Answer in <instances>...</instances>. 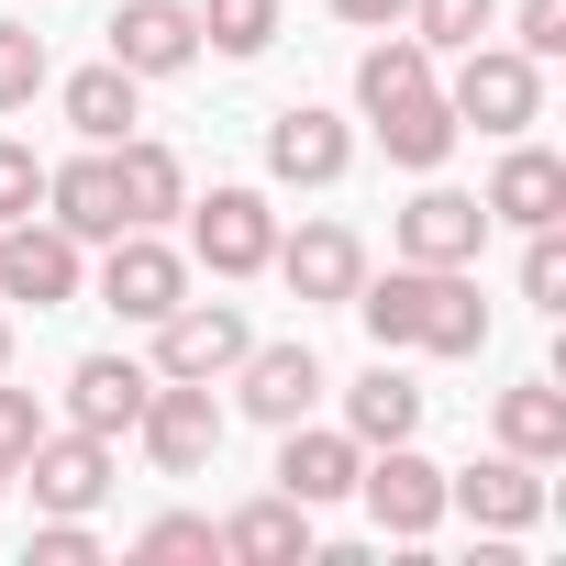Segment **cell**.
I'll list each match as a JSON object with an SVG mask.
<instances>
[{
  "label": "cell",
  "instance_id": "4fadbf2b",
  "mask_svg": "<svg viewBox=\"0 0 566 566\" xmlns=\"http://www.w3.org/2000/svg\"><path fill=\"white\" fill-rule=\"evenodd\" d=\"M101 34H112V67H134V78H189L200 67V12L189 0H123Z\"/></svg>",
  "mask_w": 566,
  "mask_h": 566
},
{
  "label": "cell",
  "instance_id": "44dd1931",
  "mask_svg": "<svg viewBox=\"0 0 566 566\" xmlns=\"http://www.w3.org/2000/svg\"><path fill=\"white\" fill-rule=\"evenodd\" d=\"M56 112H67V123H78V145H123V134H134V123H145V78H134V67H112V56H101V67H78V78H67V90H56Z\"/></svg>",
  "mask_w": 566,
  "mask_h": 566
},
{
  "label": "cell",
  "instance_id": "d4e9b609",
  "mask_svg": "<svg viewBox=\"0 0 566 566\" xmlns=\"http://www.w3.org/2000/svg\"><path fill=\"white\" fill-rule=\"evenodd\" d=\"M345 433H356V444H411V433H422V378H400V367L378 356V367L345 389Z\"/></svg>",
  "mask_w": 566,
  "mask_h": 566
},
{
  "label": "cell",
  "instance_id": "30bf717a",
  "mask_svg": "<svg viewBox=\"0 0 566 566\" xmlns=\"http://www.w3.org/2000/svg\"><path fill=\"white\" fill-rule=\"evenodd\" d=\"M356 467H367V444L345 433V422H277V489H290L301 511H334V500H356Z\"/></svg>",
  "mask_w": 566,
  "mask_h": 566
},
{
  "label": "cell",
  "instance_id": "9a60e30c",
  "mask_svg": "<svg viewBox=\"0 0 566 566\" xmlns=\"http://www.w3.org/2000/svg\"><path fill=\"white\" fill-rule=\"evenodd\" d=\"M23 478H34V511H101L112 500V433H34V455H23Z\"/></svg>",
  "mask_w": 566,
  "mask_h": 566
},
{
  "label": "cell",
  "instance_id": "4316f807",
  "mask_svg": "<svg viewBox=\"0 0 566 566\" xmlns=\"http://www.w3.org/2000/svg\"><path fill=\"white\" fill-rule=\"evenodd\" d=\"M211 56H266L277 45V0H189Z\"/></svg>",
  "mask_w": 566,
  "mask_h": 566
},
{
  "label": "cell",
  "instance_id": "8992f818",
  "mask_svg": "<svg viewBox=\"0 0 566 566\" xmlns=\"http://www.w3.org/2000/svg\"><path fill=\"white\" fill-rule=\"evenodd\" d=\"M356 500H367V522H378L389 544H422V533L444 522V467H433L422 444H367Z\"/></svg>",
  "mask_w": 566,
  "mask_h": 566
},
{
  "label": "cell",
  "instance_id": "74e56055",
  "mask_svg": "<svg viewBox=\"0 0 566 566\" xmlns=\"http://www.w3.org/2000/svg\"><path fill=\"white\" fill-rule=\"evenodd\" d=\"M0 489H12V467H0Z\"/></svg>",
  "mask_w": 566,
  "mask_h": 566
},
{
  "label": "cell",
  "instance_id": "3957f363",
  "mask_svg": "<svg viewBox=\"0 0 566 566\" xmlns=\"http://www.w3.org/2000/svg\"><path fill=\"white\" fill-rule=\"evenodd\" d=\"M78 290H90V244H78L67 222H45V211L0 222V301H23V312H67Z\"/></svg>",
  "mask_w": 566,
  "mask_h": 566
},
{
  "label": "cell",
  "instance_id": "83f0119b",
  "mask_svg": "<svg viewBox=\"0 0 566 566\" xmlns=\"http://www.w3.org/2000/svg\"><path fill=\"white\" fill-rule=\"evenodd\" d=\"M400 23H411V34L433 45V56H455V45H478V34L500 23V0H411Z\"/></svg>",
  "mask_w": 566,
  "mask_h": 566
},
{
  "label": "cell",
  "instance_id": "e0dca14e",
  "mask_svg": "<svg viewBox=\"0 0 566 566\" xmlns=\"http://www.w3.org/2000/svg\"><path fill=\"white\" fill-rule=\"evenodd\" d=\"M444 511H467L478 533H533L544 522V467L533 455H478L467 478H444Z\"/></svg>",
  "mask_w": 566,
  "mask_h": 566
},
{
  "label": "cell",
  "instance_id": "8d00e7d4",
  "mask_svg": "<svg viewBox=\"0 0 566 566\" xmlns=\"http://www.w3.org/2000/svg\"><path fill=\"white\" fill-rule=\"evenodd\" d=\"M0 367H12V312H0Z\"/></svg>",
  "mask_w": 566,
  "mask_h": 566
},
{
  "label": "cell",
  "instance_id": "4dcf8cb0",
  "mask_svg": "<svg viewBox=\"0 0 566 566\" xmlns=\"http://www.w3.org/2000/svg\"><path fill=\"white\" fill-rule=\"evenodd\" d=\"M45 90V34L34 23H0V112H23Z\"/></svg>",
  "mask_w": 566,
  "mask_h": 566
},
{
  "label": "cell",
  "instance_id": "5bb4252c",
  "mask_svg": "<svg viewBox=\"0 0 566 566\" xmlns=\"http://www.w3.org/2000/svg\"><path fill=\"white\" fill-rule=\"evenodd\" d=\"M478 244H489V200L422 178L411 211H400V255H411V266H478Z\"/></svg>",
  "mask_w": 566,
  "mask_h": 566
},
{
  "label": "cell",
  "instance_id": "277c9868",
  "mask_svg": "<svg viewBox=\"0 0 566 566\" xmlns=\"http://www.w3.org/2000/svg\"><path fill=\"white\" fill-rule=\"evenodd\" d=\"M134 444H145L156 478H200V467L222 455V400H211V378H156L145 411H134Z\"/></svg>",
  "mask_w": 566,
  "mask_h": 566
},
{
  "label": "cell",
  "instance_id": "7402d4cb",
  "mask_svg": "<svg viewBox=\"0 0 566 566\" xmlns=\"http://www.w3.org/2000/svg\"><path fill=\"white\" fill-rule=\"evenodd\" d=\"M489 433H500V455L555 467V455H566V389H555V378H511V389L489 400Z\"/></svg>",
  "mask_w": 566,
  "mask_h": 566
},
{
  "label": "cell",
  "instance_id": "cb8c5ba5",
  "mask_svg": "<svg viewBox=\"0 0 566 566\" xmlns=\"http://www.w3.org/2000/svg\"><path fill=\"white\" fill-rule=\"evenodd\" d=\"M367 134L389 145V167H411V178H433V167L455 156V112H444V78H433L422 101H389V112H367Z\"/></svg>",
  "mask_w": 566,
  "mask_h": 566
},
{
  "label": "cell",
  "instance_id": "1f68e13d",
  "mask_svg": "<svg viewBox=\"0 0 566 566\" xmlns=\"http://www.w3.org/2000/svg\"><path fill=\"white\" fill-rule=\"evenodd\" d=\"M23 211H45V156L23 134H0V222H23Z\"/></svg>",
  "mask_w": 566,
  "mask_h": 566
},
{
  "label": "cell",
  "instance_id": "603a6c76",
  "mask_svg": "<svg viewBox=\"0 0 566 566\" xmlns=\"http://www.w3.org/2000/svg\"><path fill=\"white\" fill-rule=\"evenodd\" d=\"M222 533V555H244V566H301L312 555V511L290 500V489H266V500H244L233 522H211Z\"/></svg>",
  "mask_w": 566,
  "mask_h": 566
},
{
  "label": "cell",
  "instance_id": "7a4b0ae2",
  "mask_svg": "<svg viewBox=\"0 0 566 566\" xmlns=\"http://www.w3.org/2000/svg\"><path fill=\"white\" fill-rule=\"evenodd\" d=\"M444 112H455V134H489V145H511V134H533L544 123V67L522 56V45H455V78H444Z\"/></svg>",
  "mask_w": 566,
  "mask_h": 566
},
{
  "label": "cell",
  "instance_id": "9c48e42d",
  "mask_svg": "<svg viewBox=\"0 0 566 566\" xmlns=\"http://www.w3.org/2000/svg\"><path fill=\"white\" fill-rule=\"evenodd\" d=\"M266 266L290 277V301H301V312H345V301H356V277H367V244H356V222H301V233H277Z\"/></svg>",
  "mask_w": 566,
  "mask_h": 566
},
{
  "label": "cell",
  "instance_id": "8fae6325",
  "mask_svg": "<svg viewBox=\"0 0 566 566\" xmlns=\"http://www.w3.org/2000/svg\"><path fill=\"white\" fill-rule=\"evenodd\" d=\"M356 167V134H345V112H323V101H290L266 123V178L277 189H334Z\"/></svg>",
  "mask_w": 566,
  "mask_h": 566
},
{
  "label": "cell",
  "instance_id": "ac0fdd59",
  "mask_svg": "<svg viewBox=\"0 0 566 566\" xmlns=\"http://www.w3.org/2000/svg\"><path fill=\"white\" fill-rule=\"evenodd\" d=\"M112 189H123V233H167V222L189 211V167H178V145H156V134H123V145H112Z\"/></svg>",
  "mask_w": 566,
  "mask_h": 566
},
{
  "label": "cell",
  "instance_id": "7c38bea8",
  "mask_svg": "<svg viewBox=\"0 0 566 566\" xmlns=\"http://www.w3.org/2000/svg\"><path fill=\"white\" fill-rule=\"evenodd\" d=\"M323 389H334V378H323L312 345H244V356H233V411L266 422V433H277V422H301Z\"/></svg>",
  "mask_w": 566,
  "mask_h": 566
},
{
  "label": "cell",
  "instance_id": "f546056e",
  "mask_svg": "<svg viewBox=\"0 0 566 566\" xmlns=\"http://www.w3.org/2000/svg\"><path fill=\"white\" fill-rule=\"evenodd\" d=\"M134 555H145V566H178V555H222V533H211L200 511H156V522L134 533Z\"/></svg>",
  "mask_w": 566,
  "mask_h": 566
},
{
  "label": "cell",
  "instance_id": "52a82bcc",
  "mask_svg": "<svg viewBox=\"0 0 566 566\" xmlns=\"http://www.w3.org/2000/svg\"><path fill=\"white\" fill-rule=\"evenodd\" d=\"M178 301H189V244H167V233H112L101 244V312L167 323Z\"/></svg>",
  "mask_w": 566,
  "mask_h": 566
},
{
  "label": "cell",
  "instance_id": "ba28073f",
  "mask_svg": "<svg viewBox=\"0 0 566 566\" xmlns=\"http://www.w3.org/2000/svg\"><path fill=\"white\" fill-rule=\"evenodd\" d=\"M145 334H156V356H145L156 378H211V389H222V378H233V356L255 345V323H244L233 301H178V312H167V323H145Z\"/></svg>",
  "mask_w": 566,
  "mask_h": 566
},
{
  "label": "cell",
  "instance_id": "5b68a950",
  "mask_svg": "<svg viewBox=\"0 0 566 566\" xmlns=\"http://www.w3.org/2000/svg\"><path fill=\"white\" fill-rule=\"evenodd\" d=\"M266 255H277V211H266V189L222 178L211 200H189V266H211V277H266Z\"/></svg>",
  "mask_w": 566,
  "mask_h": 566
},
{
  "label": "cell",
  "instance_id": "d6a6232c",
  "mask_svg": "<svg viewBox=\"0 0 566 566\" xmlns=\"http://www.w3.org/2000/svg\"><path fill=\"white\" fill-rule=\"evenodd\" d=\"M34 433H45V400H34V389H12V367H0V467H12V478H23Z\"/></svg>",
  "mask_w": 566,
  "mask_h": 566
},
{
  "label": "cell",
  "instance_id": "d6986e66",
  "mask_svg": "<svg viewBox=\"0 0 566 566\" xmlns=\"http://www.w3.org/2000/svg\"><path fill=\"white\" fill-rule=\"evenodd\" d=\"M45 222H67L78 244H112V233H123V189H112V145H90V156L45 167Z\"/></svg>",
  "mask_w": 566,
  "mask_h": 566
},
{
  "label": "cell",
  "instance_id": "f1b7e54d",
  "mask_svg": "<svg viewBox=\"0 0 566 566\" xmlns=\"http://www.w3.org/2000/svg\"><path fill=\"white\" fill-rule=\"evenodd\" d=\"M522 301H533V312H566V233H555V222L522 233Z\"/></svg>",
  "mask_w": 566,
  "mask_h": 566
},
{
  "label": "cell",
  "instance_id": "ffe728a7",
  "mask_svg": "<svg viewBox=\"0 0 566 566\" xmlns=\"http://www.w3.org/2000/svg\"><path fill=\"white\" fill-rule=\"evenodd\" d=\"M145 389H156V367H134V356H78V367H67V422L123 444L134 411H145Z\"/></svg>",
  "mask_w": 566,
  "mask_h": 566
},
{
  "label": "cell",
  "instance_id": "836d02e7",
  "mask_svg": "<svg viewBox=\"0 0 566 566\" xmlns=\"http://www.w3.org/2000/svg\"><path fill=\"white\" fill-rule=\"evenodd\" d=\"M511 45H522L533 67H555V56H566V0H522V12H511Z\"/></svg>",
  "mask_w": 566,
  "mask_h": 566
},
{
  "label": "cell",
  "instance_id": "e575fe53",
  "mask_svg": "<svg viewBox=\"0 0 566 566\" xmlns=\"http://www.w3.org/2000/svg\"><path fill=\"white\" fill-rule=\"evenodd\" d=\"M90 555H101L90 511H45V533H34V566H90Z\"/></svg>",
  "mask_w": 566,
  "mask_h": 566
},
{
  "label": "cell",
  "instance_id": "6da1fadb",
  "mask_svg": "<svg viewBox=\"0 0 566 566\" xmlns=\"http://www.w3.org/2000/svg\"><path fill=\"white\" fill-rule=\"evenodd\" d=\"M378 356H478L489 345V301H478V266H389V277H356V301H345Z\"/></svg>",
  "mask_w": 566,
  "mask_h": 566
},
{
  "label": "cell",
  "instance_id": "2e32d148",
  "mask_svg": "<svg viewBox=\"0 0 566 566\" xmlns=\"http://www.w3.org/2000/svg\"><path fill=\"white\" fill-rule=\"evenodd\" d=\"M478 200H489V222H511V233H533V222H566V156H555V145H533V134H511Z\"/></svg>",
  "mask_w": 566,
  "mask_h": 566
},
{
  "label": "cell",
  "instance_id": "d590c367",
  "mask_svg": "<svg viewBox=\"0 0 566 566\" xmlns=\"http://www.w3.org/2000/svg\"><path fill=\"white\" fill-rule=\"evenodd\" d=\"M334 12H345V23H367V34H389V23L411 12V0H334Z\"/></svg>",
  "mask_w": 566,
  "mask_h": 566
},
{
  "label": "cell",
  "instance_id": "484cf974",
  "mask_svg": "<svg viewBox=\"0 0 566 566\" xmlns=\"http://www.w3.org/2000/svg\"><path fill=\"white\" fill-rule=\"evenodd\" d=\"M422 90H433V45L389 23V34L356 56V112H389V101H422Z\"/></svg>",
  "mask_w": 566,
  "mask_h": 566
}]
</instances>
